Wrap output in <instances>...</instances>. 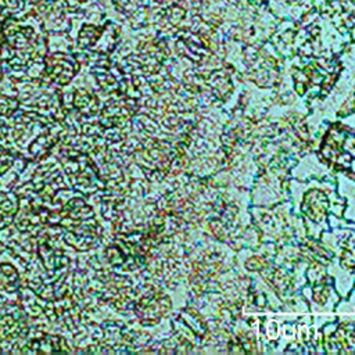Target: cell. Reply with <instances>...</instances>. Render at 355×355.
Returning <instances> with one entry per match:
<instances>
[{"label": "cell", "mask_w": 355, "mask_h": 355, "mask_svg": "<svg viewBox=\"0 0 355 355\" xmlns=\"http://www.w3.org/2000/svg\"><path fill=\"white\" fill-rule=\"evenodd\" d=\"M119 10L125 12H135L141 6V0H114Z\"/></svg>", "instance_id": "obj_1"}]
</instances>
